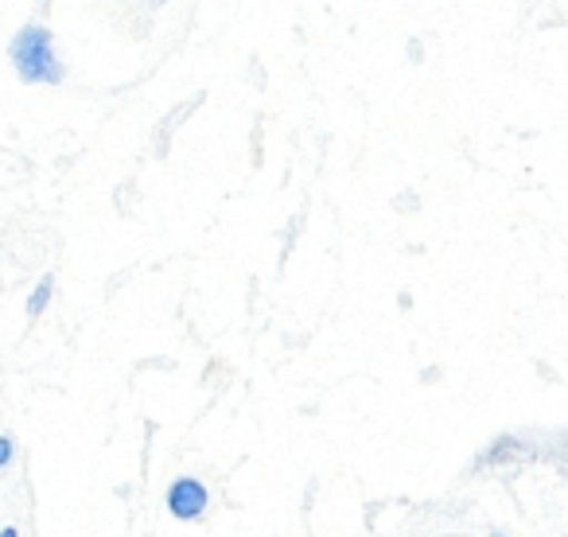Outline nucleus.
Masks as SVG:
<instances>
[{
	"mask_svg": "<svg viewBox=\"0 0 568 537\" xmlns=\"http://www.w3.org/2000/svg\"><path fill=\"white\" fill-rule=\"evenodd\" d=\"M9 59L12 71L20 74V82L28 87H59L67 79V67L59 59L55 36L48 24H24L9 40Z\"/></svg>",
	"mask_w": 568,
	"mask_h": 537,
	"instance_id": "1",
	"label": "nucleus"
},
{
	"mask_svg": "<svg viewBox=\"0 0 568 537\" xmlns=\"http://www.w3.org/2000/svg\"><path fill=\"white\" fill-rule=\"evenodd\" d=\"M211 506V490H206L203 479L195 475H175L164 490V510L172 514L175 521H199Z\"/></svg>",
	"mask_w": 568,
	"mask_h": 537,
	"instance_id": "2",
	"label": "nucleus"
},
{
	"mask_svg": "<svg viewBox=\"0 0 568 537\" xmlns=\"http://www.w3.org/2000/svg\"><path fill=\"white\" fill-rule=\"evenodd\" d=\"M51 293H55V277H40V285L32 288V296H28V304H24V312H28V320H40L43 312H48V304H51Z\"/></svg>",
	"mask_w": 568,
	"mask_h": 537,
	"instance_id": "3",
	"label": "nucleus"
},
{
	"mask_svg": "<svg viewBox=\"0 0 568 537\" xmlns=\"http://www.w3.org/2000/svg\"><path fill=\"white\" fill-rule=\"evenodd\" d=\"M12 459H17V440L9 433H0V472H9Z\"/></svg>",
	"mask_w": 568,
	"mask_h": 537,
	"instance_id": "4",
	"label": "nucleus"
},
{
	"mask_svg": "<svg viewBox=\"0 0 568 537\" xmlns=\"http://www.w3.org/2000/svg\"><path fill=\"white\" fill-rule=\"evenodd\" d=\"M0 537H20V529L17 526H4V529H0Z\"/></svg>",
	"mask_w": 568,
	"mask_h": 537,
	"instance_id": "5",
	"label": "nucleus"
},
{
	"mask_svg": "<svg viewBox=\"0 0 568 537\" xmlns=\"http://www.w3.org/2000/svg\"><path fill=\"white\" fill-rule=\"evenodd\" d=\"M152 4H168V0H152Z\"/></svg>",
	"mask_w": 568,
	"mask_h": 537,
	"instance_id": "6",
	"label": "nucleus"
},
{
	"mask_svg": "<svg viewBox=\"0 0 568 537\" xmlns=\"http://www.w3.org/2000/svg\"><path fill=\"white\" fill-rule=\"evenodd\" d=\"M490 537H506V534H490Z\"/></svg>",
	"mask_w": 568,
	"mask_h": 537,
	"instance_id": "7",
	"label": "nucleus"
}]
</instances>
